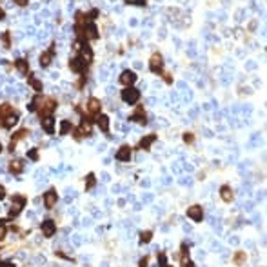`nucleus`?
Masks as SVG:
<instances>
[{
  "instance_id": "obj_1",
  "label": "nucleus",
  "mask_w": 267,
  "mask_h": 267,
  "mask_svg": "<svg viewBox=\"0 0 267 267\" xmlns=\"http://www.w3.org/2000/svg\"><path fill=\"white\" fill-rule=\"evenodd\" d=\"M138 98H140V91L135 89V87H131V85L122 91V100H124L126 104H136Z\"/></svg>"
},
{
  "instance_id": "obj_2",
  "label": "nucleus",
  "mask_w": 267,
  "mask_h": 267,
  "mask_svg": "<svg viewBox=\"0 0 267 267\" xmlns=\"http://www.w3.org/2000/svg\"><path fill=\"white\" fill-rule=\"evenodd\" d=\"M162 67H164V58L160 53H153L151 60H149V69L153 73H162Z\"/></svg>"
},
{
  "instance_id": "obj_3",
  "label": "nucleus",
  "mask_w": 267,
  "mask_h": 267,
  "mask_svg": "<svg viewBox=\"0 0 267 267\" xmlns=\"http://www.w3.org/2000/svg\"><path fill=\"white\" fill-rule=\"evenodd\" d=\"M85 67H87V62L82 56H76V58H71L69 60V69L75 71V73H84Z\"/></svg>"
},
{
  "instance_id": "obj_4",
  "label": "nucleus",
  "mask_w": 267,
  "mask_h": 267,
  "mask_svg": "<svg viewBox=\"0 0 267 267\" xmlns=\"http://www.w3.org/2000/svg\"><path fill=\"white\" fill-rule=\"evenodd\" d=\"M120 82L126 85V87L133 85L136 82V73H135V71H124V73L120 75Z\"/></svg>"
},
{
  "instance_id": "obj_5",
  "label": "nucleus",
  "mask_w": 267,
  "mask_h": 267,
  "mask_svg": "<svg viewBox=\"0 0 267 267\" xmlns=\"http://www.w3.org/2000/svg\"><path fill=\"white\" fill-rule=\"evenodd\" d=\"M91 135V122L89 120H84L80 127L75 131V138H80V136H89Z\"/></svg>"
},
{
  "instance_id": "obj_6",
  "label": "nucleus",
  "mask_w": 267,
  "mask_h": 267,
  "mask_svg": "<svg viewBox=\"0 0 267 267\" xmlns=\"http://www.w3.org/2000/svg\"><path fill=\"white\" fill-rule=\"evenodd\" d=\"M187 216H189L193 222H202V216H204L202 207H200V205H191V207L187 209Z\"/></svg>"
},
{
  "instance_id": "obj_7",
  "label": "nucleus",
  "mask_w": 267,
  "mask_h": 267,
  "mask_svg": "<svg viewBox=\"0 0 267 267\" xmlns=\"http://www.w3.org/2000/svg\"><path fill=\"white\" fill-rule=\"evenodd\" d=\"M42 233L45 238H51L53 235L56 233V225L53 220H45V222H42Z\"/></svg>"
},
{
  "instance_id": "obj_8",
  "label": "nucleus",
  "mask_w": 267,
  "mask_h": 267,
  "mask_svg": "<svg viewBox=\"0 0 267 267\" xmlns=\"http://www.w3.org/2000/svg\"><path fill=\"white\" fill-rule=\"evenodd\" d=\"M114 158H116L118 162H129V158H131V147H129V145H122V147L116 151Z\"/></svg>"
},
{
  "instance_id": "obj_9",
  "label": "nucleus",
  "mask_w": 267,
  "mask_h": 267,
  "mask_svg": "<svg viewBox=\"0 0 267 267\" xmlns=\"http://www.w3.org/2000/svg\"><path fill=\"white\" fill-rule=\"evenodd\" d=\"M53 56H55V45H51V47H49L45 53H42V55H40V66H42V67H47V66L51 64Z\"/></svg>"
},
{
  "instance_id": "obj_10",
  "label": "nucleus",
  "mask_w": 267,
  "mask_h": 267,
  "mask_svg": "<svg viewBox=\"0 0 267 267\" xmlns=\"http://www.w3.org/2000/svg\"><path fill=\"white\" fill-rule=\"evenodd\" d=\"M40 122H42V129L47 135H53V133H55V120H53L51 116H44Z\"/></svg>"
},
{
  "instance_id": "obj_11",
  "label": "nucleus",
  "mask_w": 267,
  "mask_h": 267,
  "mask_svg": "<svg viewBox=\"0 0 267 267\" xmlns=\"http://www.w3.org/2000/svg\"><path fill=\"white\" fill-rule=\"evenodd\" d=\"M100 109H102V104H100L98 98H89V102H87V111L91 113V114H98Z\"/></svg>"
},
{
  "instance_id": "obj_12",
  "label": "nucleus",
  "mask_w": 267,
  "mask_h": 267,
  "mask_svg": "<svg viewBox=\"0 0 267 267\" xmlns=\"http://www.w3.org/2000/svg\"><path fill=\"white\" fill-rule=\"evenodd\" d=\"M44 204H45V207L47 209H51L53 205L56 204V193L51 189V191H47L45 195H44Z\"/></svg>"
},
{
  "instance_id": "obj_13",
  "label": "nucleus",
  "mask_w": 267,
  "mask_h": 267,
  "mask_svg": "<svg viewBox=\"0 0 267 267\" xmlns=\"http://www.w3.org/2000/svg\"><path fill=\"white\" fill-rule=\"evenodd\" d=\"M129 120H133V122H140V124H147V120H145V113H144L142 107H138L136 111L133 113V114L129 116Z\"/></svg>"
},
{
  "instance_id": "obj_14",
  "label": "nucleus",
  "mask_w": 267,
  "mask_h": 267,
  "mask_svg": "<svg viewBox=\"0 0 267 267\" xmlns=\"http://www.w3.org/2000/svg\"><path fill=\"white\" fill-rule=\"evenodd\" d=\"M97 126H98L104 133H107V131H109V118H107L106 114H100L98 118H97Z\"/></svg>"
},
{
  "instance_id": "obj_15",
  "label": "nucleus",
  "mask_w": 267,
  "mask_h": 267,
  "mask_svg": "<svg viewBox=\"0 0 267 267\" xmlns=\"http://www.w3.org/2000/svg\"><path fill=\"white\" fill-rule=\"evenodd\" d=\"M16 122H18V114H16V113H11V114H7V116L4 118L2 126H4V127H13Z\"/></svg>"
},
{
  "instance_id": "obj_16",
  "label": "nucleus",
  "mask_w": 267,
  "mask_h": 267,
  "mask_svg": "<svg viewBox=\"0 0 267 267\" xmlns=\"http://www.w3.org/2000/svg\"><path fill=\"white\" fill-rule=\"evenodd\" d=\"M28 84L35 89V91H42V82L35 76V75H29L28 76Z\"/></svg>"
},
{
  "instance_id": "obj_17",
  "label": "nucleus",
  "mask_w": 267,
  "mask_h": 267,
  "mask_svg": "<svg viewBox=\"0 0 267 267\" xmlns=\"http://www.w3.org/2000/svg\"><path fill=\"white\" fill-rule=\"evenodd\" d=\"M9 171H11V173H15V174H20V173L24 171V162H20V160H15V162H11V164H9Z\"/></svg>"
},
{
  "instance_id": "obj_18",
  "label": "nucleus",
  "mask_w": 267,
  "mask_h": 267,
  "mask_svg": "<svg viewBox=\"0 0 267 267\" xmlns=\"http://www.w3.org/2000/svg\"><path fill=\"white\" fill-rule=\"evenodd\" d=\"M15 66H16V69L20 71L22 75H28V69H29L28 60H24V58H18V60L15 62Z\"/></svg>"
},
{
  "instance_id": "obj_19",
  "label": "nucleus",
  "mask_w": 267,
  "mask_h": 267,
  "mask_svg": "<svg viewBox=\"0 0 267 267\" xmlns=\"http://www.w3.org/2000/svg\"><path fill=\"white\" fill-rule=\"evenodd\" d=\"M220 196H222L224 202H231V200H233V191H231L229 185H224V187L220 189Z\"/></svg>"
},
{
  "instance_id": "obj_20",
  "label": "nucleus",
  "mask_w": 267,
  "mask_h": 267,
  "mask_svg": "<svg viewBox=\"0 0 267 267\" xmlns=\"http://www.w3.org/2000/svg\"><path fill=\"white\" fill-rule=\"evenodd\" d=\"M80 51H82V58H84L85 62H91V58H93V51H91V47H89L87 44H82Z\"/></svg>"
},
{
  "instance_id": "obj_21",
  "label": "nucleus",
  "mask_w": 267,
  "mask_h": 267,
  "mask_svg": "<svg viewBox=\"0 0 267 267\" xmlns=\"http://www.w3.org/2000/svg\"><path fill=\"white\" fill-rule=\"evenodd\" d=\"M155 140H156L155 135H147V136H144V138L140 140V147L142 149H149V145H151Z\"/></svg>"
},
{
  "instance_id": "obj_22",
  "label": "nucleus",
  "mask_w": 267,
  "mask_h": 267,
  "mask_svg": "<svg viewBox=\"0 0 267 267\" xmlns=\"http://www.w3.org/2000/svg\"><path fill=\"white\" fill-rule=\"evenodd\" d=\"M151 236H153L151 231H144L140 235V243H149V242H151Z\"/></svg>"
},
{
  "instance_id": "obj_23",
  "label": "nucleus",
  "mask_w": 267,
  "mask_h": 267,
  "mask_svg": "<svg viewBox=\"0 0 267 267\" xmlns=\"http://www.w3.org/2000/svg\"><path fill=\"white\" fill-rule=\"evenodd\" d=\"M95 182H97V180H95V174H93V173H91V174H87V182H85V189H93V187H95Z\"/></svg>"
},
{
  "instance_id": "obj_24",
  "label": "nucleus",
  "mask_w": 267,
  "mask_h": 267,
  "mask_svg": "<svg viewBox=\"0 0 267 267\" xmlns=\"http://www.w3.org/2000/svg\"><path fill=\"white\" fill-rule=\"evenodd\" d=\"M245 262V253H236V256H235V264L236 265H242Z\"/></svg>"
},
{
  "instance_id": "obj_25",
  "label": "nucleus",
  "mask_w": 267,
  "mask_h": 267,
  "mask_svg": "<svg viewBox=\"0 0 267 267\" xmlns=\"http://www.w3.org/2000/svg\"><path fill=\"white\" fill-rule=\"evenodd\" d=\"M69 129H71V124L67 122V120H64V122H62V126H60V135H66Z\"/></svg>"
},
{
  "instance_id": "obj_26",
  "label": "nucleus",
  "mask_w": 267,
  "mask_h": 267,
  "mask_svg": "<svg viewBox=\"0 0 267 267\" xmlns=\"http://www.w3.org/2000/svg\"><path fill=\"white\" fill-rule=\"evenodd\" d=\"M20 209H22L20 205H16V204H13V205H11V209H9V216H11V218H13V216H16V214L20 213Z\"/></svg>"
},
{
  "instance_id": "obj_27",
  "label": "nucleus",
  "mask_w": 267,
  "mask_h": 267,
  "mask_svg": "<svg viewBox=\"0 0 267 267\" xmlns=\"http://www.w3.org/2000/svg\"><path fill=\"white\" fill-rule=\"evenodd\" d=\"M153 198L155 196H153L151 193H145V195H142V202H144V204H149V202H153Z\"/></svg>"
},
{
  "instance_id": "obj_28",
  "label": "nucleus",
  "mask_w": 267,
  "mask_h": 267,
  "mask_svg": "<svg viewBox=\"0 0 267 267\" xmlns=\"http://www.w3.org/2000/svg\"><path fill=\"white\" fill-rule=\"evenodd\" d=\"M28 156L35 162V160H38V153H37V149H29L28 151Z\"/></svg>"
},
{
  "instance_id": "obj_29",
  "label": "nucleus",
  "mask_w": 267,
  "mask_h": 267,
  "mask_svg": "<svg viewBox=\"0 0 267 267\" xmlns=\"http://www.w3.org/2000/svg\"><path fill=\"white\" fill-rule=\"evenodd\" d=\"M2 42H4V47H9V33H2Z\"/></svg>"
},
{
  "instance_id": "obj_30",
  "label": "nucleus",
  "mask_w": 267,
  "mask_h": 267,
  "mask_svg": "<svg viewBox=\"0 0 267 267\" xmlns=\"http://www.w3.org/2000/svg\"><path fill=\"white\" fill-rule=\"evenodd\" d=\"M6 236V225H4V220H0V240Z\"/></svg>"
},
{
  "instance_id": "obj_31",
  "label": "nucleus",
  "mask_w": 267,
  "mask_h": 267,
  "mask_svg": "<svg viewBox=\"0 0 267 267\" xmlns=\"http://www.w3.org/2000/svg\"><path fill=\"white\" fill-rule=\"evenodd\" d=\"M127 4H135V6H145V0H126Z\"/></svg>"
},
{
  "instance_id": "obj_32",
  "label": "nucleus",
  "mask_w": 267,
  "mask_h": 267,
  "mask_svg": "<svg viewBox=\"0 0 267 267\" xmlns=\"http://www.w3.org/2000/svg\"><path fill=\"white\" fill-rule=\"evenodd\" d=\"M193 140H195V136H193L191 133H185V135H183V142H187V144H191V142H193Z\"/></svg>"
},
{
  "instance_id": "obj_33",
  "label": "nucleus",
  "mask_w": 267,
  "mask_h": 267,
  "mask_svg": "<svg viewBox=\"0 0 267 267\" xmlns=\"http://www.w3.org/2000/svg\"><path fill=\"white\" fill-rule=\"evenodd\" d=\"M242 207H243V209H245V211H253L254 204H253V202H245V204H243V205H242Z\"/></svg>"
},
{
  "instance_id": "obj_34",
  "label": "nucleus",
  "mask_w": 267,
  "mask_h": 267,
  "mask_svg": "<svg viewBox=\"0 0 267 267\" xmlns=\"http://www.w3.org/2000/svg\"><path fill=\"white\" fill-rule=\"evenodd\" d=\"M13 2L16 4V6H20V7H26V6L29 4V0H13Z\"/></svg>"
},
{
  "instance_id": "obj_35",
  "label": "nucleus",
  "mask_w": 267,
  "mask_h": 267,
  "mask_svg": "<svg viewBox=\"0 0 267 267\" xmlns=\"http://www.w3.org/2000/svg\"><path fill=\"white\" fill-rule=\"evenodd\" d=\"M180 183H182V185H191V183H193V180H191L189 176H185V178H180Z\"/></svg>"
},
{
  "instance_id": "obj_36",
  "label": "nucleus",
  "mask_w": 267,
  "mask_h": 267,
  "mask_svg": "<svg viewBox=\"0 0 267 267\" xmlns=\"http://www.w3.org/2000/svg\"><path fill=\"white\" fill-rule=\"evenodd\" d=\"M73 243H75V245H80V243H82L80 235H73Z\"/></svg>"
},
{
  "instance_id": "obj_37",
  "label": "nucleus",
  "mask_w": 267,
  "mask_h": 267,
  "mask_svg": "<svg viewBox=\"0 0 267 267\" xmlns=\"http://www.w3.org/2000/svg\"><path fill=\"white\" fill-rule=\"evenodd\" d=\"M229 242H231V245H238V243H240V238H238V236H233Z\"/></svg>"
},
{
  "instance_id": "obj_38",
  "label": "nucleus",
  "mask_w": 267,
  "mask_h": 267,
  "mask_svg": "<svg viewBox=\"0 0 267 267\" xmlns=\"http://www.w3.org/2000/svg\"><path fill=\"white\" fill-rule=\"evenodd\" d=\"M182 267H195V264H193L191 260H183V265Z\"/></svg>"
},
{
  "instance_id": "obj_39",
  "label": "nucleus",
  "mask_w": 267,
  "mask_h": 267,
  "mask_svg": "<svg viewBox=\"0 0 267 267\" xmlns=\"http://www.w3.org/2000/svg\"><path fill=\"white\" fill-rule=\"evenodd\" d=\"M111 178H109V174L107 173H102V182H109Z\"/></svg>"
},
{
  "instance_id": "obj_40",
  "label": "nucleus",
  "mask_w": 267,
  "mask_h": 267,
  "mask_svg": "<svg viewBox=\"0 0 267 267\" xmlns=\"http://www.w3.org/2000/svg\"><path fill=\"white\" fill-rule=\"evenodd\" d=\"M213 249H216V251H222V245H220L218 242H213Z\"/></svg>"
},
{
  "instance_id": "obj_41",
  "label": "nucleus",
  "mask_w": 267,
  "mask_h": 267,
  "mask_svg": "<svg viewBox=\"0 0 267 267\" xmlns=\"http://www.w3.org/2000/svg\"><path fill=\"white\" fill-rule=\"evenodd\" d=\"M4 198H6V189L0 185V200H4Z\"/></svg>"
},
{
  "instance_id": "obj_42",
  "label": "nucleus",
  "mask_w": 267,
  "mask_h": 267,
  "mask_svg": "<svg viewBox=\"0 0 267 267\" xmlns=\"http://www.w3.org/2000/svg\"><path fill=\"white\" fill-rule=\"evenodd\" d=\"M162 183H166V185L171 183V176H164V178H162Z\"/></svg>"
},
{
  "instance_id": "obj_43",
  "label": "nucleus",
  "mask_w": 267,
  "mask_h": 267,
  "mask_svg": "<svg viewBox=\"0 0 267 267\" xmlns=\"http://www.w3.org/2000/svg\"><path fill=\"white\" fill-rule=\"evenodd\" d=\"M0 267H15V265L11 264V262H2V264H0Z\"/></svg>"
},
{
  "instance_id": "obj_44",
  "label": "nucleus",
  "mask_w": 267,
  "mask_h": 267,
  "mask_svg": "<svg viewBox=\"0 0 267 267\" xmlns=\"http://www.w3.org/2000/svg\"><path fill=\"white\" fill-rule=\"evenodd\" d=\"M140 267H147V258H142L140 260Z\"/></svg>"
},
{
  "instance_id": "obj_45",
  "label": "nucleus",
  "mask_w": 267,
  "mask_h": 267,
  "mask_svg": "<svg viewBox=\"0 0 267 267\" xmlns=\"http://www.w3.org/2000/svg\"><path fill=\"white\" fill-rule=\"evenodd\" d=\"M82 225H91V218H84V220H82Z\"/></svg>"
},
{
  "instance_id": "obj_46",
  "label": "nucleus",
  "mask_w": 267,
  "mask_h": 267,
  "mask_svg": "<svg viewBox=\"0 0 267 267\" xmlns=\"http://www.w3.org/2000/svg\"><path fill=\"white\" fill-rule=\"evenodd\" d=\"M149 185H151L149 180H144V182H142V187H149Z\"/></svg>"
},
{
  "instance_id": "obj_47",
  "label": "nucleus",
  "mask_w": 267,
  "mask_h": 267,
  "mask_svg": "<svg viewBox=\"0 0 267 267\" xmlns=\"http://www.w3.org/2000/svg\"><path fill=\"white\" fill-rule=\"evenodd\" d=\"M118 191H122V187H120V185H114V187H113V193H118Z\"/></svg>"
},
{
  "instance_id": "obj_48",
  "label": "nucleus",
  "mask_w": 267,
  "mask_h": 267,
  "mask_svg": "<svg viewBox=\"0 0 267 267\" xmlns=\"http://www.w3.org/2000/svg\"><path fill=\"white\" fill-rule=\"evenodd\" d=\"M256 198H258V200H264V191H260V193L256 195Z\"/></svg>"
},
{
  "instance_id": "obj_49",
  "label": "nucleus",
  "mask_w": 267,
  "mask_h": 267,
  "mask_svg": "<svg viewBox=\"0 0 267 267\" xmlns=\"http://www.w3.org/2000/svg\"><path fill=\"white\" fill-rule=\"evenodd\" d=\"M118 205H120V207H124V205H126V200H124V198H122V200H118Z\"/></svg>"
},
{
  "instance_id": "obj_50",
  "label": "nucleus",
  "mask_w": 267,
  "mask_h": 267,
  "mask_svg": "<svg viewBox=\"0 0 267 267\" xmlns=\"http://www.w3.org/2000/svg\"><path fill=\"white\" fill-rule=\"evenodd\" d=\"M133 209H135V211H138V209H142V205H140V204H135V205H133Z\"/></svg>"
},
{
  "instance_id": "obj_51",
  "label": "nucleus",
  "mask_w": 267,
  "mask_h": 267,
  "mask_svg": "<svg viewBox=\"0 0 267 267\" xmlns=\"http://www.w3.org/2000/svg\"><path fill=\"white\" fill-rule=\"evenodd\" d=\"M245 245H247L249 249H253V247H254V243H253V242H245Z\"/></svg>"
},
{
  "instance_id": "obj_52",
  "label": "nucleus",
  "mask_w": 267,
  "mask_h": 267,
  "mask_svg": "<svg viewBox=\"0 0 267 267\" xmlns=\"http://www.w3.org/2000/svg\"><path fill=\"white\" fill-rule=\"evenodd\" d=\"M4 16H6V13H4V9L0 7V20H4Z\"/></svg>"
},
{
  "instance_id": "obj_53",
  "label": "nucleus",
  "mask_w": 267,
  "mask_h": 267,
  "mask_svg": "<svg viewBox=\"0 0 267 267\" xmlns=\"http://www.w3.org/2000/svg\"><path fill=\"white\" fill-rule=\"evenodd\" d=\"M173 171H174V173H180V166H173Z\"/></svg>"
},
{
  "instance_id": "obj_54",
  "label": "nucleus",
  "mask_w": 267,
  "mask_h": 267,
  "mask_svg": "<svg viewBox=\"0 0 267 267\" xmlns=\"http://www.w3.org/2000/svg\"><path fill=\"white\" fill-rule=\"evenodd\" d=\"M100 267H109V265H107V264H102V265H100Z\"/></svg>"
},
{
  "instance_id": "obj_55",
  "label": "nucleus",
  "mask_w": 267,
  "mask_h": 267,
  "mask_svg": "<svg viewBox=\"0 0 267 267\" xmlns=\"http://www.w3.org/2000/svg\"><path fill=\"white\" fill-rule=\"evenodd\" d=\"M160 267H169V265H166V264H164V265H160Z\"/></svg>"
},
{
  "instance_id": "obj_56",
  "label": "nucleus",
  "mask_w": 267,
  "mask_h": 267,
  "mask_svg": "<svg viewBox=\"0 0 267 267\" xmlns=\"http://www.w3.org/2000/svg\"><path fill=\"white\" fill-rule=\"evenodd\" d=\"M0 153H2V145H0Z\"/></svg>"
},
{
  "instance_id": "obj_57",
  "label": "nucleus",
  "mask_w": 267,
  "mask_h": 267,
  "mask_svg": "<svg viewBox=\"0 0 267 267\" xmlns=\"http://www.w3.org/2000/svg\"><path fill=\"white\" fill-rule=\"evenodd\" d=\"M0 211H2V207H0Z\"/></svg>"
}]
</instances>
